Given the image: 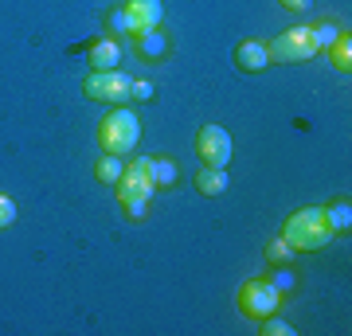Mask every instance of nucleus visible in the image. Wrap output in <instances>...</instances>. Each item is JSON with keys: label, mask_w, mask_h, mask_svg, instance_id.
<instances>
[{"label": "nucleus", "mask_w": 352, "mask_h": 336, "mask_svg": "<svg viewBox=\"0 0 352 336\" xmlns=\"http://www.w3.org/2000/svg\"><path fill=\"white\" fill-rule=\"evenodd\" d=\"M113 188H118V208H122V215L133 219V223H141L145 212H149V199L157 196V184H153V176H149V157L126 161L122 180H118Z\"/></svg>", "instance_id": "nucleus-1"}, {"label": "nucleus", "mask_w": 352, "mask_h": 336, "mask_svg": "<svg viewBox=\"0 0 352 336\" xmlns=\"http://www.w3.org/2000/svg\"><path fill=\"white\" fill-rule=\"evenodd\" d=\"M129 82H133V78L122 75L118 67H113V71H90V75L82 78V94H87L90 102H110V106H126V98H129Z\"/></svg>", "instance_id": "nucleus-6"}, {"label": "nucleus", "mask_w": 352, "mask_h": 336, "mask_svg": "<svg viewBox=\"0 0 352 336\" xmlns=\"http://www.w3.org/2000/svg\"><path fill=\"white\" fill-rule=\"evenodd\" d=\"M289 254H294V250H289L286 243H282V235H278V238H270V247H266V262H274V266H282V262H289Z\"/></svg>", "instance_id": "nucleus-21"}, {"label": "nucleus", "mask_w": 352, "mask_h": 336, "mask_svg": "<svg viewBox=\"0 0 352 336\" xmlns=\"http://www.w3.org/2000/svg\"><path fill=\"white\" fill-rule=\"evenodd\" d=\"M235 67H239L243 75H263L266 67H270V51H266L263 39H243L239 47H235Z\"/></svg>", "instance_id": "nucleus-9"}, {"label": "nucleus", "mask_w": 352, "mask_h": 336, "mask_svg": "<svg viewBox=\"0 0 352 336\" xmlns=\"http://www.w3.org/2000/svg\"><path fill=\"white\" fill-rule=\"evenodd\" d=\"M106 27H110V36H133V24H129V16H126V8H110L106 12Z\"/></svg>", "instance_id": "nucleus-17"}, {"label": "nucleus", "mask_w": 352, "mask_h": 336, "mask_svg": "<svg viewBox=\"0 0 352 336\" xmlns=\"http://www.w3.org/2000/svg\"><path fill=\"white\" fill-rule=\"evenodd\" d=\"M270 286H274L278 293H294V289H298V274H294L286 262H282V266L274 270V278H270Z\"/></svg>", "instance_id": "nucleus-19"}, {"label": "nucleus", "mask_w": 352, "mask_h": 336, "mask_svg": "<svg viewBox=\"0 0 352 336\" xmlns=\"http://www.w3.org/2000/svg\"><path fill=\"white\" fill-rule=\"evenodd\" d=\"M129 98H133V102H149V98H153V82H145V78H133V82H129Z\"/></svg>", "instance_id": "nucleus-22"}, {"label": "nucleus", "mask_w": 352, "mask_h": 336, "mask_svg": "<svg viewBox=\"0 0 352 336\" xmlns=\"http://www.w3.org/2000/svg\"><path fill=\"white\" fill-rule=\"evenodd\" d=\"M149 176H153V184H157V192H168L176 184L180 168H176L173 157H149Z\"/></svg>", "instance_id": "nucleus-12"}, {"label": "nucleus", "mask_w": 352, "mask_h": 336, "mask_svg": "<svg viewBox=\"0 0 352 336\" xmlns=\"http://www.w3.org/2000/svg\"><path fill=\"white\" fill-rule=\"evenodd\" d=\"M118 63H122V43L113 36L90 43V67H94V71H113Z\"/></svg>", "instance_id": "nucleus-11"}, {"label": "nucleus", "mask_w": 352, "mask_h": 336, "mask_svg": "<svg viewBox=\"0 0 352 336\" xmlns=\"http://www.w3.org/2000/svg\"><path fill=\"white\" fill-rule=\"evenodd\" d=\"M122 168H126V161L106 153V157H98V164H94V176H98L102 184H110V188H113L118 180H122Z\"/></svg>", "instance_id": "nucleus-16"}, {"label": "nucleus", "mask_w": 352, "mask_h": 336, "mask_svg": "<svg viewBox=\"0 0 352 336\" xmlns=\"http://www.w3.org/2000/svg\"><path fill=\"white\" fill-rule=\"evenodd\" d=\"M329 238H333V231H329V223H325V208H298V212L282 223V243H286L294 254H298V250H321Z\"/></svg>", "instance_id": "nucleus-3"}, {"label": "nucleus", "mask_w": 352, "mask_h": 336, "mask_svg": "<svg viewBox=\"0 0 352 336\" xmlns=\"http://www.w3.org/2000/svg\"><path fill=\"white\" fill-rule=\"evenodd\" d=\"M235 301H239V313L247 321H263V317L282 309V293L270 286V278H247L239 286V298Z\"/></svg>", "instance_id": "nucleus-5"}, {"label": "nucleus", "mask_w": 352, "mask_h": 336, "mask_svg": "<svg viewBox=\"0 0 352 336\" xmlns=\"http://www.w3.org/2000/svg\"><path fill=\"white\" fill-rule=\"evenodd\" d=\"M94 137H98V149L102 153H110V157H122V161H126L129 153L138 149V141H141L138 113L126 110V106H113V110L98 122Z\"/></svg>", "instance_id": "nucleus-2"}, {"label": "nucleus", "mask_w": 352, "mask_h": 336, "mask_svg": "<svg viewBox=\"0 0 352 336\" xmlns=\"http://www.w3.org/2000/svg\"><path fill=\"white\" fill-rule=\"evenodd\" d=\"M122 8H126L129 24H133V36H138V32H149V27H161V20H164L161 0H126Z\"/></svg>", "instance_id": "nucleus-8"}, {"label": "nucleus", "mask_w": 352, "mask_h": 336, "mask_svg": "<svg viewBox=\"0 0 352 336\" xmlns=\"http://www.w3.org/2000/svg\"><path fill=\"white\" fill-rule=\"evenodd\" d=\"M196 157L208 168H227V161H231V133L215 122L200 125V133H196Z\"/></svg>", "instance_id": "nucleus-7"}, {"label": "nucleus", "mask_w": 352, "mask_h": 336, "mask_svg": "<svg viewBox=\"0 0 352 336\" xmlns=\"http://www.w3.org/2000/svg\"><path fill=\"white\" fill-rule=\"evenodd\" d=\"M133 51H138L145 63H161L168 55V39H164L161 27H149V32H138L133 36Z\"/></svg>", "instance_id": "nucleus-10"}, {"label": "nucleus", "mask_w": 352, "mask_h": 336, "mask_svg": "<svg viewBox=\"0 0 352 336\" xmlns=\"http://www.w3.org/2000/svg\"><path fill=\"white\" fill-rule=\"evenodd\" d=\"M16 223V203L8 196H0V231H8Z\"/></svg>", "instance_id": "nucleus-23"}, {"label": "nucleus", "mask_w": 352, "mask_h": 336, "mask_svg": "<svg viewBox=\"0 0 352 336\" xmlns=\"http://www.w3.org/2000/svg\"><path fill=\"white\" fill-rule=\"evenodd\" d=\"M329 59H333V67L344 71V75L352 71V32L349 27H340V36L329 43Z\"/></svg>", "instance_id": "nucleus-13"}, {"label": "nucleus", "mask_w": 352, "mask_h": 336, "mask_svg": "<svg viewBox=\"0 0 352 336\" xmlns=\"http://www.w3.org/2000/svg\"><path fill=\"white\" fill-rule=\"evenodd\" d=\"M266 51H270V63H309L321 47L314 39V27H286L266 43Z\"/></svg>", "instance_id": "nucleus-4"}, {"label": "nucleus", "mask_w": 352, "mask_h": 336, "mask_svg": "<svg viewBox=\"0 0 352 336\" xmlns=\"http://www.w3.org/2000/svg\"><path fill=\"white\" fill-rule=\"evenodd\" d=\"M278 4H282V8H289V12H305L314 0H278Z\"/></svg>", "instance_id": "nucleus-24"}, {"label": "nucleus", "mask_w": 352, "mask_h": 336, "mask_svg": "<svg viewBox=\"0 0 352 336\" xmlns=\"http://www.w3.org/2000/svg\"><path fill=\"white\" fill-rule=\"evenodd\" d=\"M263 333H266V336H294V324L270 313V317H263Z\"/></svg>", "instance_id": "nucleus-20"}, {"label": "nucleus", "mask_w": 352, "mask_h": 336, "mask_svg": "<svg viewBox=\"0 0 352 336\" xmlns=\"http://www.w3.org/2000/svg\"><path fill=\"white\" fill-rule=\"evenodd\" d=\"M325 223H329L333 235H349V227H352V203H349V199L329 203V208H325Z\"/></svg>", "instance_id": "nucleus-15"}, {"label": "nucleus", "mask_w": 352, "mask_h": 336, "mask_svg": "<svg viewBox=\"0 0 352 336\" xmlns=\"http://www.w3.org/2000/svg\"><path fill=\"white\" fill-rule=\"evenodd\" d=\"M196 188H200V196H223L227 192V168H208V164H204L200 172H196Z\"/></svg>", "instance_id": "nucleus-14"}, {"label": "nucleus", "mask_w": 352, "mask_h": 336, "mask_svg": "<svg viewBox=\"0 0 352 336\" xmlns=\"http://www.w3.org/2000/svg\"><path fill=\"white\" fill-rule=\"evenodd\" d=\"M340 36V24L337 20H321V24H314V39H317V47L329 51V43Z\"/></svg>", "instance_id": "nucleus-18"}]
</instances>
